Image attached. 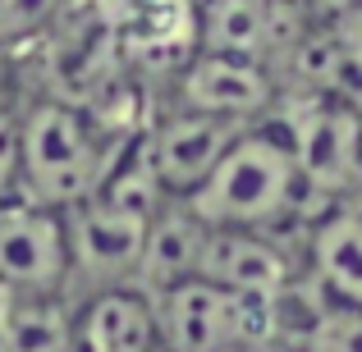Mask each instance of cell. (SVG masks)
Masks as SVG:
<instances>
[{"instance_id":"3957f363","label":"cell","mask_w":362,"mask_h":352,"mask_svg":"<svg viewBox=\"0 0 362 352\" xmlns=\"http://www.w3.org/2000/svg\"><path fill=\"white\" fill-rule=\"evenodd\" d=\"M303 188L317 197H354L362 188V106L330 92H303L280 119Z\"/></svg>"},{"instance_id":"8992f818","label":"cell","mask_w":362,"mask_h":352,"mask_svg":"<svg viewBox=\"0 0 362 352\" xmlns=\"http://www.w3.org/2000/svg\"><path fill=\"white\" fill-rule=\"evenodd\" d=\"M252 123H234V119H216V115H197V110H170L165 119H156L142 133V156H147L151 174H156L160 193L170 202H184L206 183L221 156L239 142V133Z\"/></svg>"},{"instance_id":"7a4b0ae2","label":"cell","mask_w":362,"mask_h":352,"mask_svg":"<svg viewBox=\"0 0 362 352\" xmlns=\"http://www.w3.org/2000/svg\"><path fill=\"white\" fill-rule=\"evenodd\" d=\"M308 188H303L298 160L284 138L280 123H252L239 133L221 165L206 174V183L184 206L206 224V229H262L271 233L303 206Z\"/></svg>"},{"instance_id":"6da1fadb","label":"cell","mask_w":362,"mask_h":352,"mask_svg":"<svg viewBox=\"0 0 362 352\" xmlns=\"http://www.w3.org/2000/svg\"><path fill=\"white\" fill-rule=\"evenodd\" d=\"M129 142H115L106 123L60 97L23 106L18 128V197L51 211L88 202L115 169Z\"/></svg>"},{"instance_id":"7c38bea8","label":"cell","mask_w":362,"mask_h":352,"mask_svg":"<svg viewBox=\"0 0 362 352\" xmlns=\"http://www.w3.org/2000/svg\"><path fill=\"white\" fill-rule=\"evenodd\" d=\"M202 243H206V224L184 202H165L147 224V243H142V261H138L133 289L156 298V293L175 289L184 279H197Z\"/></svg>"},{"instance_id":"ac0fdd59","label":"cell","mask_w":362,"mask_h":352,"mask_svg":"<svg viewBox=\"0 0 362 352\" xmlns=\"http://www.w3.org/2000/svg\"><path fill=\"white\" fill-rule=\"evenodd\" d=\"M308 5H312V9H326V14L335 18V14H344V9L354 5V0H308Z\"/></svg>"},{"instance_id":"2e32d148","label":"cell","mask_w":362,"mask_h":352,"mask_svg":"<svg viewBox=\"0 0 362 352\" xmlns=\"http://www.w3.org/2000/svg\"><path fill=\"white\" fill-rule=\"evenodd\" d=\"M64 0H0V42H18L28 32H42Z\"/></svg>"},{"instance_id":"9c48e42d","label":"cell","mask_w":362,"mask_h":352,"mask_svg":"<svg viewBox=\"0 0 362 352\" xmlns=\"http://www.w3.org/2000/svg\"><path fill=\"white\" fill-rule=\"evenodd\" d=\"M74 344L78 352H165L151 293L119 284L74 302Z\"/></svg>"},{"instance_id":"52a82bcc","label":"cell","mask_w":362,"mask_h":352,"mask_svg":"<svg viewBox=\"0 0 362 352\" xmlns=\"http://www.w3.org/2000/svg\"><path fill=\"white\" fill-rule=\"evenodd\" d=\"M175 106L234 123H262V115L275 106V78L266 64L243 55L197 51L175 83Z\"/></svg>"},{"instance_id":"5bb4252c","label":"cell","mask_w":362,"mask_h":352,"mask_svg":"<svg viewBox=\"0 0 362 352\" xmlns=\"http://www.w3.org/2000/svg\"><path fill=\"white\" fill-rule=\"evenodd\" d=\"M308 352H362V311L358 307H321L308 329Z\"/></svg>"},{"instance_id":"4fadbf2b","label":"cell","mask_w":362,"mask_h":352,"mask_svg":"<svg viewBox=\"0 0 362 352\" xmlns=\"http://www.w3.org/2000/svg\"><path fill=\"white\" fill-rule=\"evenodd\" d=\"M0 352H78L74 298L0 293Z\"/></svg>"},{"instance_id":"5b68a950","label":"cell","mask_w":362,"mask_h":352,"mask_svg":"<svg viewBox=\"0 0 362 352\" xmlns=\"http://www.w3.org/2000/svg\"><path fill=\"white\" fill-rule=\"evenodd\" d=\"M0 293L69 298V229L64 211L0 202Z\"/></svg>"},{"instance_id":"277c9868","label":"cell","mask_w":362,"mask_h":352,"mask_svg":"<svg viewBox=\"0 0 362 352\" xmlns=\"http://www.w3.org/2000/svg\"><path fill=\"white\" fill-rule=\"evenodd\" d=\"M151 215L129 211L110 197H88V202L64 211L69 229V298H88L101 289L138 279L142 243H147Z\"/></svg>"},{"instance_id":"e0dca14e","label":"cell","mask_w":362,"mask_h":352,"mask_svg":"<svg viewBox=\"0 0 362 352\" xmlns=\"http://www.w3.org/2000/svg\"><path fill=\"white\" fill-rule=\"evenodd\" d=\"M330 37H335V46L344 51V60L362 73V0H354L344 14L330 18Z\"/></svg>"},{"instance_id":"30bf717a","label":"cell","mask_w":362,"mask_h":352,"mask_svg":"<svg viewBox=\"0 0 362 352\" xmlns=\"http://www.w3.org/2000/svg\"><path fill=\"white\" fill-rule=\"evenodd\" d=\"M308 284L330 307L362 311V206H330L312 220Z\"/></svg>"},{"instance_id":"9a60e30c","label":"cell","mask_w":362,"mask_h":352,"mask_svg":"<svg viewBox=\"0 0 362 352\" xmlns=\"http://www.w3.org/2000/svg\"><path fill=\"white\" fill-rule=\"evenodd\" d=\"M18 128H23V106L0 92V202L18 197Z\"/></svg>"},{"instance_id":"ba28073f","label":"cell","mask_w":362,"mask_h":352,"mask_svg":"<svg viewBox=\"0 0 362 352\" xmlns=\"http://www.w3.org/2000/svg\"><path fill=\"white\" fill-rule=\"evenodd\" d=\"M197 279H211L230 293H252V298H284L298 284V265L262 229H206Z\"/></svg>"},{"instance_id":"8fae6325","label":"cell","mask_w":362,"mask_h":352,"mask_svg":"<svg viewBox=\"0 0 362 352\" xmlns=\"http://www.w3.org/2000/svg\"><path fill=\"white\" fill-rule=\"evenodd\" d=\"M280 0H211L202 9V46L197 51L243 55V60L271 64L280 46H298V37L284 32Z\"/></svg>"},{"instance_id":"d6986e66","label":"cell","mask_w":362,"mask_h":352,"mask_svg":"<svg viewBox=\"0 0 362 352\" xmlns=\"http://www.w3.org/2000/svg\"><path fill=\"white\" fill-rule=\"evenodd\" d=\"M221 352H252V348H221Z\"/></svg>"}]
</instances>
